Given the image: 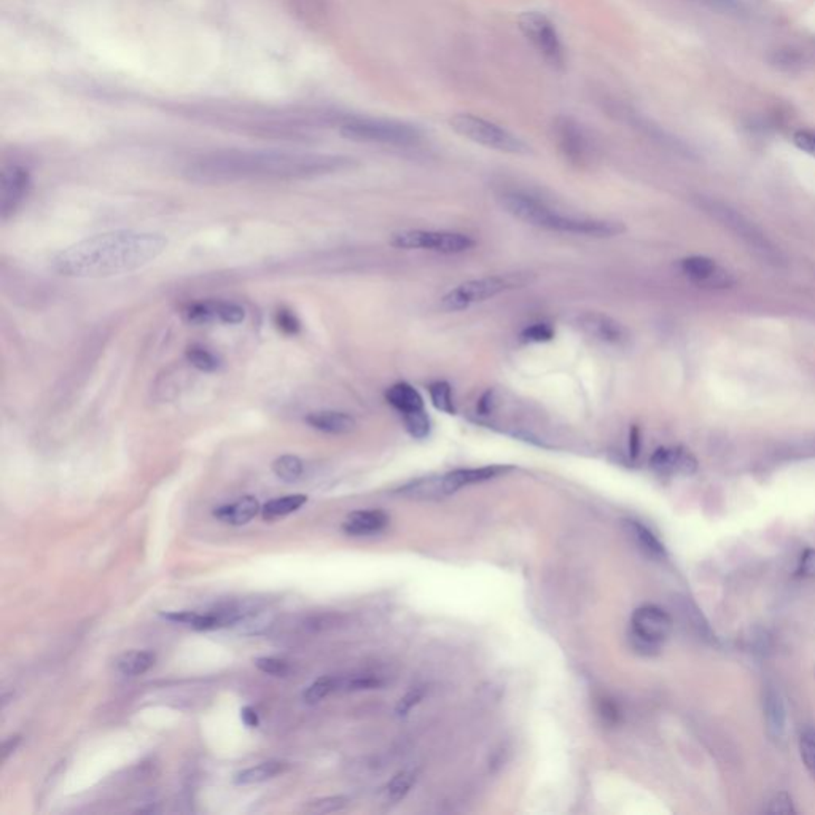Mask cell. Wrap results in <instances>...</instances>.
Here are the masks:
<instances>
[{
  "mask_svg": "<svg viewBox=\"0 0 815 815\" xmlns=\"http://www.w3.org/2000/svg\"><path fill=\"white\" fill-rule=\"evenodd\" d=\"M352 160L340 155L281 150H215L188 163L185 175L198 183L308 179L348 169Z\"/></svg>",
  "mask_w": 815,
  "mask_h": 815,
  "instance_id": "obj_1",
  "label": "cell"
},
{
  "mask_svg": "<svg viewBox=\"0 0 815 815\" xmlns=\"http://www.w3.org/2000/svg\"><path fill=\"white\" fill-rule=\"evenodd\" d=\"M163 234L118 230L75 242L52 258L54 273L72 279H102L147 267L166 250Z\"/></svg>",
  "mask_w": 815,
  "mask_h": 815,
  "instance_id": "obj_2",
  "label": "cell"
},
{
  "mask_svg": "<svg viewBox=\"0 0 815 815\" xmlns=\"http://www.w3.org/2000/svg\"><path fill=\"white\" fill-rule=\"evenodd\" d=\"M499 202L505 212L524 221L530 227L556 231V233L578 234L588 238H612L624 233L622 221L597 220L586 217H574L557 212L545 201L526 192H505L499 196Z\"/></svg>",
  "mask_w": 815,
  "mask_h": 815,
  "instance_id": "obj_3",
  "label": "cell"
},
{
  "mask_svg": "<svg viewBox=\"0 0 815 815\" xmlns=\"http://www.w3.org/2000/svg\"><path fill=\"white\" fill-rule=\"evenodd\" d=\"M340 134L344 139L361 144L392 147H413L422 141V131L415 125L388 118L355 117L342 121Z\"/></svg>",
  "mask_w": 815,
  "mask_h": 815,
  "instance_id": "obj_4",
  "label": "cell"
},
{
  "mask_svg": "<svg viewBox=\"0 0 815 815\" xmlns=\"http://www.w3.org/2000/svg\"><path fill=\"white\" fill-rule=\"evenodd\" d=\"M449 126L464 139L491 148L495 152L508 155H529L530 147L521 137L508 131L507 127L497 125L473 114H455L449 118Z\"/></svg>",
  "mask_w": 815,
  "mask_h": 815,
  "instance_id": "obj_5",
  "label": "cell"
},
{
  "mask_svg": "<svg viewBox=\"0 0 815 815\" xmlns=\"http://www.w3.org/2000/svg\"><path fill=\"white\" fill-rule=\"evenodd\" d=\"M528 284V276H488L480 279L462 282L440 300V309L445 313H457L473 306L476 303L491 300L497 295Z\"/></svg>",
  "mask_w": 815,
  "mask_h": 815,
  "instance_id": "obj_6",
  "label": "cell"
},
{
  "mask_svg": "<svg viewBox=\"0 0 815 815\" xmlns=\"http://www.w3.org/2000/svg\"><path fill=\"white\" fill-rule=\"evenodd\" d=\"M518 27L526 41L532 45L540 58L553 67L564 69L566 66V48L555 23L540 12H524L518 16Z\"/></svg>",
  "mask_w": 815,
  "mask_h": 815,
  "instance_id": "obj_7",
  "label": "cell"
},
{
  "mask_svg": "<svg viewBox=\"0 0 815 815\" xmlns=\"http://www.w3.org/2000/svg\"><path fill=\"white\" fill-rule=\"evenodd\" d=\"M704 208H706L708 214L716 217L717 220L722 221L725 227L729 228L739 239L745 242L749 246L750 250H754L756 255H760L763 260L773 263L775 267L782 263L781 252L769 242L768 238L752 221L747 220L737 211L729 208L726 204H722V202H717V201H707L704 204Z\"/></svg>",
  "mask_w": 815,
  "mask_h": 815,
  "instance_id": "obj_8",
  "label": "cell"
},
{
  "mask_svg": "<svg viewBox=\"0 0 815 815\" xmlns=\"http://www.w3.org/2000/svg\"><path fill=\"white\" fill-rule=\"evenodd\" d=\"M390 246L403 250H430L436 254H462L473 248L474 241L462 233L403 230L390 236Z\"/></svg>",
  "mask_w": 815,
  "mask_h": 815,
  "instance_id": "obj_9",
  "label": "cell"
},
{
  "mask_svg": "<svg viewBox=\"0 0 815 815\" xmlns=\"http://www.w3.org/2000/svg\"><path fill=\"white\" fill-rule=\"evenodd\" d=\"M672 632V618L656 605H643L631 618L632 645L645 655L656 653Z\"/></svg>",
  "mask_w": 815,
  "mask_h": 815,
  "instance_id": "obj_10",
  "label": "cell"
},
{
  "mask_svg": "<svg viewBox=\"0 0 815 815\" xmlns=\"http://www.w3.org/2000/svg\"><path fill=\"white\" fill-rule=\"evenodd\" d=\"M555 137L559 152L572 166H589L595 160V141L582 123L559 117L555 123Z\"/></svg>",
  "mask_w": 815,
  "mask_h": 815,
  "instance_id": "obj_11",
  "label": "cell"
},
{
  "mask_svg": "<svg viewBox=\"0 0 815 815\" xmlns=\"http://www.w3.org/2000/svg\"><path fill=\"white\" fill-rule=\"evenodd\" d=\"M576 328L593 342H601L604 346L620 348L629 342L631 334L622 322L604 313H583L576 317Z\"/></svg>",
  "mask_w": 815,
  "mask_h": 815,
  "instance_id": "obj_12",
  "label": "cell"
},
{
  "mask_svg": "<svg viewBox=\"0 0 815 815\" xmlns=\"http://www.w3.org/2000/svg\"><path fill=\"white\" fill-rule=\"evenodd\" d=\"M31 174L21 164H7L0 174V214L5 221L20 209L31 190Z\"/></svg>",
  "mask_w": 815,
  "mask_h": 815,
  "instance_id": "obj_13",
  "label": "cell"
},
{
  "mask_svg": "<svg viewBox=\"0 0 815 815\" xmlns=\"http://www.w3.org/2000/svg\"><path fill=\"white\" fill-rule=\"evenodd\" d=\"M683 275L689 281L695 282L701 287L726 288L735 284L733 276L729 275L725 267H720L716 260H710L707 257H689L680 263Z\"/></svg>",
  "mask_w": 815,
  "mask_h": 815,
  "instance_id": "obj_14",
  "label": "cell"
},
{
  "mask_svg": "<svg viewBox=\"0 0 815 815\" xmlns=\"http://www.w3.org/2000/svg\"><path fill=\"white\" fill-rule=\"evenodd\" d=\"M511 470H513V467H510V465L459 468V470H454V472L441 474V492H443V497L454 494L457 491H461L462 488L494 480V478H499L501 474L510 473Z\"/></svg>",
  "mask_w": 815,
  "mask_h": 815,
  "instance_id": "obj_15",
  "label": "cell"
},
{
  "mask_svg": "<svg viewBox=\"0 0 815 815\" xmlns=\"http://www.w3.org/2000/svg\"><path fill=\"white\" fill-rule=\"evenodd\" d=\"M651 468L662 474H691L698 468L695 457L683 448L656 449L651 459Z\"/></svg>",
  "mask_w": 815,
  "mask_h": 815,
  "instance_id": "obj_16",
  "label": "cell"
},
{
  "mask_svg": "<svg viewBox=\"0 0 815 815\" xmlns=\"http://www.w3.org/2000/svg\"><path fill=\"white\" fill-rule=\"evenodd\" d=\"M763 710L766 729L773 739H782L787 729V710L782 695L775 687H768L763 695Z\"/></svg>",
  "mask_w": 815,
  "mask_h": 815,
  "instance_id": "obj_17",
  "label": "cell"
},
{
  "mask_svg": "<svg viewBox=\"0 0 815 815\" xmlns=\"http://www.w3.org/2000/svg\"><path fill=\"white\" fill-rule=\"evenodd\" d=\"M306 424L328 435H348L357 427L354 417L342 411H315L306 416Z\"/></svg>",
  "mask_w": 815,
  "mask_h": 815,
  "instance_id": "obj_18",
  "label": "cell"
},
{
  "mask_svg": "<svg viewBox=\"0 0 815 815\" xmlns=\"http://www.w3.org/2000/svg\"><path fill=\"white\" fill-rule=\"evenodd\" d=\"M389 524V518L381 510H361L346 518L342 524L344 532L349 535H373L381 532Z\"/></svg>",
  "mask_w": 815,
  "mask_h": 815,
  "instance_id": "obj_19",
  "label": "cell"
},
{
  "mask_svg": "<svg viewBox=\"0 0 815 815\" xmlns=\"http://www.w3.org/2000/svg\"><path fill=\"white\" fill-rule=\"evenodd\" d=\"M260 511V503L254 495H244L239 501L217 508L214 511L215 518L220 521L231 524V526H242L252 521Z\"/></svg>",
  "mask_w": 815,
  "mask_h": 815,
  "instance_id": "obj_20",
  "label": "cell"
},
{
  "mask_svg": "<svg viewBox=\"0 0 815 815\" xmlns=\"http://www.w3.org/2000/svg\"><path fill=\"white\" fill-rule=\"evenodd\" d=\"M386 400L390 407L400 411L401 415L424 409L422 395L408 382H397L394 386H390L386 392Z\"/></svg>",
  "mask_w": 815,
  "mask_h": 815,
  "instance_id": "obj_21",
  "label": "cell"
},
{
  "mask_svg": "<svg viewBox=\"0 0 815 815\" xmlns=\"http://www.w3.org/2000/svg\"><path fill=\"white\" fill-rule=\"evenodd\" d=\"M626 529H628L629 535L632 537V540L635 541V545L645 555L653 557V559H664L666 557L664 545L647 526H643L639 521H626Z\"/></svg>",
  "mask_w": 815,
  "mask_h": 815,
  "instance_id": "obj_22",
  "label": "cell"
},
{
  "mask_svg": "<svg viewBox=\"0 0 815 815\" xmlns=\"http://www.w3.org/2000/svg\"><path fill=\"white\" fill-rule=\"evenodd\" d=\"M288 764L284 762H265L252 766V768L244 769L241 773H238L234 777V782L238 785H254V783L267 782L275 779L277 775L287 773Z\"/></svg>",
  "mask_w": 815,
  "mask_h": 815,
  "instance_id": "obj_23",
  "label": "cell"
},
{
  "mask_svg": "<svg viewBox=\"0 0 815 815\" xmlns=\"http://www.w3.org/2000/svg\"><path fill=\"white\" fill-rule=\"evenodd\" d=\"M156 661V656L152 651H127L117 660V669L118 672L127 677H137V675L145 674L148 669L154 666Z\"/></svg>",
  "mask_w": 815,
  "mask_h": 815,
  "instance_id": "obj_24",
  "label": "cell"
},
{
  "mask_svg": "<svg viewBox=\"0 0 815 815\" xmlns=\"http://www.w3.org/2000/svg\"><path fill=\"white\" fill-rule=\"evenodd\" d=\"M306 501H308L306 495H286V497H279V499H275V501H267V505L261 510V513H263V518L267 520V521H275V520H279V518H284V516L290 515L296 510H300Z\"/></svg>",
  "mask_w": 815,
  "mask_h": 815,
  "instance_id": "obj_25",
  "label": "cell"
},
{
  "mask_svg": "<svg viewBox=\"0 0 815 815\" xmlns=\"http://www.w3.org/2000/svg\"><path fill=\"white\" fill-rule=\"evenodd\" d=\"M303 462L294 454H284L273 462V472L276 476L286 482H298L303 474Z\"/></svg>",
  "mask_w": 815,
  "mask_h": 815,
  "instance_id": "obj_26",
  "label": "cell"
},
{
  "mask_svg": "<svg viewBox=\"0 0 815 815\" xmlns=\"http://www.w3.org/2000/svg\"><path fill=\"white\" fill-rule=\"evenodd\" d=\"M802 62L804 56L801 52L792 47L779 48L769 56V64L783 72H793L801 69Z\"/></svg>",
  "mask_w": 815,
  "mask_h": 815,
  "instance_id": "obj_27",
  "label": "cell"
},
{
  "mask_svg": "<svg viewBox=\"0 0 815 815\" xmlns=\"http://www.w3.org/2000/svg\"><path fill=\"white\" fill-rule=\"evenodd\" d=\"M428 395L430 400L438 411L446 413V415H455L454 400H453V392L451 386L446 381H435L428 386Z\"/></svg>",
  "mask_w": 815,
  "mask_h": 815,
  "instance_id": "obj_28",
  "label": "cell"
},
{
  "mask_svg": "<svg viewBox=\"0 0 815 815\" xmlns=\"http://www.w3.org/2000/svg\"><path fill=\"white\" fill-rule=\"evenodd\" d=\"M403 417V426L407 428L408 434L411 435L416 440H424L430 435L432 430V422L428 417L426 409L413 411V413H405L401 415Z\"/></svg>",
  "mask_w": 815,
  "mask_h": 815,
  "instance_id": "obj_29",
  "label": "cell"
},
{
  "mask_svg": "<svg viewBox=\"0 0 815 815\" xmlns=\"http://www.w3.org/2000/svg\"><path fill=\"white\" fill-rule=\"evenodd\" d=\"M185 355H187L188 363L202 373H214L217 371V368L220 367L219 359L209 349L198 346V344L190 346Z\"/></svg>",
  "mask_w": 815,
  "mask_h": 815,
  "instance_id": "obj_30",
  "label": "cell"
},
{
  "mask_svg": "<svg viewBox=\"0 0 815 815\" xmlns=\"http://www.w3.org/2000/svg\"><path fill=\"white\" fill-rule=\"evenodd\" d=\"M338 689H340V679L322 677L304 691V701L308 704H317Z\"/></svg>",
  "mask_w": 815,
  "mask_h": 815,
  "instance_id": "obj_31",
  "label": "cell"
},
{
  "mask_svg": "<svg viewBox=\"0 0 815 815\" xmlns=\"http://www.w3.org/2000/svg\"><path fill=\"white\" fill-rule=\"evenodd\" d=\"M415 773H411V771H401L398 774H395L394 779L389 783V800L392 802L401 801L409 793L411 787L415 785Z\"/></svg>",
  "mask_w": 815,
  "mask_h": 815,
  "instance_id": "obj_32",
  "label": "cell"
},
{
  "mask_svg": "<svg viewBox=\"0 0 815 815\" xmlns=\"http://www.w3.org/2000/svg\"><path fill=\"white\" fill-rule=\"evenodd\" d=\"M215 321L223 322L228 325L241 323L246 319V311L236 303L230 301H214Z\"/></svg>",
  "mask_w": 815,
  "mask_h": 815,
  "instance_id": "obj_33",
  "label": "cell"
},
{
  "mask_svg": "<svg viewBox=\"0 0 815 815\" xmlns=\"http://www.w3.org/2000/svg\"><path fill=\"white\" fill-rule=\"evenodd\" d=\"M183 314L190 323H196V325L211 323L215 321L214 301H202V303L188 304Z\"/></svg>",
  "mask_w": 815,
  "mask_h": 815,
  "instance_id": "obj_34",
  "label": "cell"
},
{
  "mask_svg": "<svg viewBox=\"0 0 815 815\" xmlns=\"http://www.w3.org/2000/svg\"><path fill=\"white\" fill-rule=\"evenodd\" d=\"M555 327L547 322H537L521 332V342H549L555 338Z\"/></svg>",
  "mask_w": 815,
  "mask_h": 815,
  "instance_id": "obj_35",
  "label": "cell"
},
{
  "mask_svg": "<svg viewBox=\"0 0 815 815\" xmlns=\"http://www.w3.org/2000/svg\"><path fill=\"white\" fill-rule=\"evenodd\" d=\"M348 804L349 800L346 796H327V798L309 802L306 810L311 814H332V812H340Z\"/></svg>",
  "mask_w": 815,
  "mask_h": 815,
  "instance_id": "obj_36",
  "label": "cell"
},
{
  "mask_svg": "<svg viewBox=\"0 0 815 815\" xmlns=\"http://www.w3.org/2000/svg\"><path fill=\"white\" fill-rule=\"evenodd\" d=\"M275 323L277 330L281 333L287 334V336H295V334L300 333L301 322L298 321V317L295 315L294 311H290V309H277L275 314Z\"/></svg>",
  "mask_w": 815,
  "mask_h": 815,
  "instance_id": "obj_37",
  "label": "cell"
},
{
  "mask_svg": "<svg viewBox=\"0 0 815 815\" xmlns=\"http://www.w3.org/2000/svg\"><path fill=\"white\" fill-rule=\"evenodd\" d=\"M800 752L802 763L815 777V729H806L800 737Z\"/></svg>",
  "mask_w": 815,
  "mask_h": 815,
  "instance_id": "obj_38",
  "label": "cell"
},
{
  "mask_svg": "<svg viewBox=\"0 0 815 815\" xmlns=\"http://www.w3.org/2000/svg\"><path fill=\"white\" fill-rule=\"evenodd\" d=\"M683 612H685V615L689 616L691 626L699 632V635H702L704 639H712V631L708 628V623L704 620L701 612L693 604H689V601H683Z\"/></svg>",
  "mask_w": 815,
  "mask_h": 815,
  "instance_id": "obj_39",
  "label": "cell"
},
{
  "mask_svg": "<svg viewBox=\"0 0 815 815\" xmlns=\"http://www.w3.org/2000/svg\"><path fill=\"white\" fill-rule=\"evenodd\" d=\"M382 680L375 675H354L348 680H340V689H373L381 687Z\"/></svg>",
  "mask_w": 815,
  "mask_h": 815,
  "instance_id": "obj_40",
  "label": "cell"
},
{
  "mask_svg": "<svg viewBox=\"0 0 815 815\" xmlns=\"http://www.w3.org/2000/svg\"><path fill=\"white\" fill-rule=\"evenodd\" d=\"M255 666L260 669L261 672H265L267 675H275V677H284L290 670L287 662L282 661L279 658H267V656L257 658Z\"/></svg>",
  "mask_w": 815,
  "mask_h": 815,
  "instance_id": "obj_41",
  "label": "cell"
},
{
  "mask_svg": "<svg viewBox=\"0 0 815 815\" xmlns=\"http://www.w3.org/2000/svg\"><path fill=\"white\" fill-rule=\"evenodd\" d=\"M769 814L789 815L795 814L796 809L793 806V800L787 792H781L769 802Z\"/></svg>",
  "mask_w": 815,
  "mask_h": 815,
  "instance_id": "obj_42",
  "label": "cell"
},
{
  "mask_svg": "<svg viewBox=\"0 0 815 815\" xmlns=\"http://www.w3.org/2000/svg\"><path fill=\"white\" fill-rule=\"evenodd\" d=\"M422 698H424V689H411V691H408L407 695L403 696L400 701H398V704H397V714H398V716H407L411 708L417 706L419 701H422Z\"/></svg>",
  "mask_w": 815,
  "mask_h": 815,
  "instance_id": "obj_43",
  "label": "cell"
},
{
  "mask_svg": "<svg viewBox=\"0 0 815 815\" xmlns=\"http://www.w3.org/2000/svg\"><path fill=\"white\" fill-rule=\"evenodd\" d=\"M793 144L802 152L815 156V133L812 131H796L793 134Z\"/></svg>",
  "mask_w": 815,
  "mask_h": 815,
  "instance_id": "obj_44",
  "label": "cell"
},
{
  "mask_svg": "<svg viewBox=\"0 0 815 815\" xmlns=\"http://www.w3.org/2000/svg\"><path fill=\"white\" fill-rule=\"evenodd\" d=\"M495 403H497V398H495V392L492 389H489L486 394L482 395L480 401H478V413L482 416H489L492 415V411H494Z\"/></svg>",
  "mask_w": 815,
  "mask_h": 815,
  "instance_id": "obj_45",
  "label": "cell"
},
{
  "mask_svg": "<svg viewBox=\"0 0 815 815\" xmlns=\"http://www.w3.org/2000/svg\"><path fill=\"white\" fill-rule=\"evenodd\" d=\"M800 570H801V574L804 575V576L815 578V549H806V551L802 553Z\"/></svg>",
  "mask_w": 815,
  "mask_h": 815,
  "instance_id": "obj_46",
  "label": "cell"
},
{
  "mask_svg": "<svg viewBox=\"0 0 815 815\" xmlns=\"http://www.w3.org/2000/svg\"><path fill=\"white\" fill-rule=\"evenodd\" d=\"M639 451H641V430L632 426L631 435H629V454L635 459L639 455Z\"/></svg>",
  "mask_w": 815,
  "mask_h": 815,
  "instance_id": "obj_47",
  "label": "cell"
},
{
  "mask_svg": "<svg viewBox=\"0 0 815 815\" xmlns=\"http://www.w3.org/2000/svg\"><path fill=\"white\" fill-rule=\"evenodd\" d=\"M241 720L248 728H257L260 725L258 714L255 712V708L248 707V706L241 708Z\"/></svg>",
  "mask_w": 815,
  "mask_h": 815,
  "instance_id": "obj_48",
  "label": "cell"
},
{
  "mask_svg": "<svg viewBox=\"0 0 815 815\" xmlns=\"http://www.w3.org/2000/svg\"><path fill=\"white\" fill-rule=\"evenodd\" d=\"M20 742L21 735H14V737H10V739H7V741L2 744V760H4V762L7 760L8 756L14 754L16 747L20 745Z\"/></svg>",
  "mask_w": 815,
  "mask_h": 815,
  "instance_id": "obj_49",
  "label": "cell"
}]
</instances>
